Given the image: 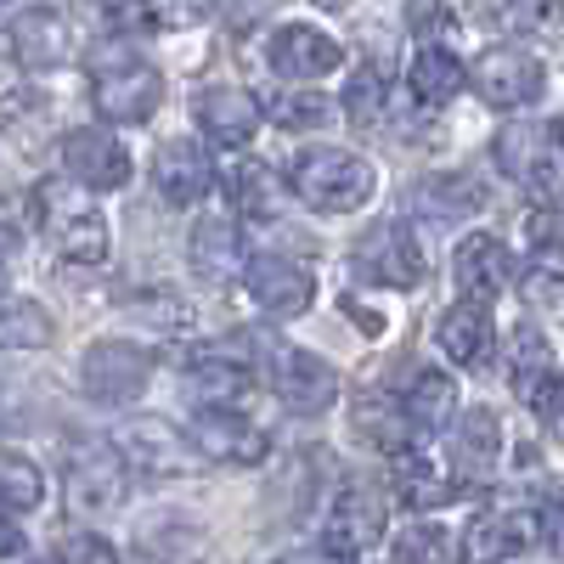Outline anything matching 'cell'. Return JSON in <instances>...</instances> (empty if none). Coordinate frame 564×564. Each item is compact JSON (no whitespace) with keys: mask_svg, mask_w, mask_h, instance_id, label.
<instances>
[{"mask_svg":"<svg viewBox=\"0 0 564 564\" xmlns=\"http://www.w3.org/2000/svg\"><path fill=\"white\" fill-rule=\"evenodd\" d=\"M401 412H406L412 430H446V417L457 412L452 379H446V372H435V367H423L417 379L401 390Z\"/></svg>","mask_w":564,"mask_h":564,"instance_id":"28","label":"cell"},{"mask_svg":"<svg viewBox=\"0 0 564 564\" xmlns=\"http://www.w3.org/2000/svg\"><path fill=\"white\" fill-rule=\"evenodd\" d=\"M113 446L124 452V463H141L148 475H193L198 468V452L186 446V430H170V423H159V417L124 423V435Z\"/></svg>","mask_w":564,"mask_h":564,"instance_id":"18","label":"cell"},{"mask_svg":"<svg viewBox=\"0 0 564 564\" xmlns=\"http://www.w3.org/2000/svg\"><path fill=\"white\" fill-rule=\"evenodd\" d=\"M452 271H457V289L475 300V305L491 311V300H502L508 282H513V254H508L502 238H486V231H480V238H463L457 243Z\"/></svg>","mask_w":564,"mask_h":564,"instance_id":"19","label":"cell"},{"mask_svg":"<svg viewBox=\"0 0 564 564\" xmlns=\"http://www.w3.org/2000/svg\"><path fill=\"white\" fill-rule=\"evenodd\" d=\"M271 68L289 85H316V79L345 68V45L334 34L311 29V23H289V29L271 34Z\"/></svg>","mask_w":564,"mask_h":564,"instance_id":"16","label":"cell"},{"mask_svg":"<svg viewBox=\"0 0 564 564\" xmlns=\"http://www.w3.org/2000/svg\"><path fill=\"white\" fill-rule=\"evenodd\" d=\"M90 102L102 108V119L119 124H148L164 102V74L141 57H102L97 74H90Z\"/></svg>","mask_w":564,"mask_h":564,"instance_id":"4","label":"cell"},{"mask_svg":"<svg viewBox=\"0 0 564 564\" xmlns=\"http://www.w3.org/2000/svg\"><path fill=\"white\" fill-rule=\"evenodd\" d=\"M52 311L34 305V300H12L0 305V350H45L52 345Z\"/></svg>","mask_w":564,"mask_h":564,"instance_id":"29","label":"cell"},{"mask_svg":"<svg viewBox=\"0 0 564 564\" xmlns=\"http://www.w3.org/2000/svg\"><path fill=\"white\" fill-rule=\"evenodd\" d=\"M536 520H542V542L564 553V497H553V502H542V508H536Z\"/></svg>","mask_w":564,"mask_h":564,"instance_id":"42","label":"cell"},{"mask_svg":"<svg viewBox=\"0 0 564 564\" xmlns=\"http://www.w3.org/2000/svg\"><path fill=\"white\" fill-rule=\"evenodd\" d=\"M186 260H193V271H198L204 282H226L231 271L243 265L238 220H231V215H220V209L198 215V226H193V243H186Z\"/></svg>","mask_w":564,"mask_h":564,"instance_id":"25","label":"cell"},{"mask_svg":"<svg viewBox=\"0 0 564 564\" xmlns=\"http://www.w3.org/2000/svg\"><path fill=\"white\" fill-rule=\"evenodd\" d=\"M271 390L276 401L300 412V417H322L327 406L339 401V372L327 367L316 350L300 345H271Z\"/></svg>","mask_w":564,"mask_h":564,"instance_id":"9","label":"cell"},{"mask_svg":"<svg viewBox=\"0 0 564 564\" xmlns=\"http://www.w3.org/2000/svg\"><path fill=\"white\" fill-rule=\"evenodd\" d=\"M34 226H40L45 238L57 243V254L74 260V265H102V260L113 254V231H108L102 209L85 204L74 186H63V181H40V186H34Z\"/></svg>","mask_w":564,"mask_h":564,"instance_id":"1","label":"cell"},{"mask_svg":"<svg viewBox=\"0 0 564 564\" xmlns=\"http://www.w3.org/2000/svg\"><path fill=\"white\" fill-rule=\"evenodd\" d=\"M265 108H271V119H276L282 130H322V124H334V119H339V102L316 97L311 85H289V90H276V97H271Z\"/></svg>","mask_w":564,"mask_h":564,"instance_id":"31","label":"cell"},{"mask_svg":"<svg viewBox=\"0 0 564 564\" xmlns=\"http://www.w3.org/2000/svg\"><path fill=\"white\" fill-rule=\"evenodd\" d=\"M12 289V271H7V260H0V294H7Z\"/></svg>","mask_w":564,"mask_h":564,"instance_id":"46","label":"cell"},{"mask_svg":"<svg viewBox=\"0 0 564 564\" xmlns=\"http://www.w3.org/2000/svg\"><path fill=\"white\" fill-rule=\"evenodd\" d=\"M198 412H243V401L254 395V350L238 339H215L198 350L193 372H186Z\"/></svg>","mask_w":564,"mask_h":564,"instance_id":"5","label":"cell"},{"mask_svg":"<svg viewBox=\"0 0 564 564\" xmlns=\"http://www.w3.org/2000/svg\"><path fill=\"white\" fill-rule=\"evenodd\" d=\"M390 491H395V502L430 513V508H446L452 497H463V480L452 475V468H435L423 452L406 446L401 457H390Z\"/></svg>","mask_w":564,"mask_h":564,"instance_id":"23","label":"cell"},{"mask_svg":"<svg viewBox=\"0 0 564 564\" xmlns=\"http://www.w3.org/2000/svg\"><path fill=\"white\" fill-rule=\"evenodd\" d=\"M525 243L547 271H564V209L558 204H542L525 215Z\"/></svg>","mask_w":564,"mask_h":564,"instance_id":"37","label":"cell"},{"mask_svg":"<svg viewBox=\"0 0 564 564\" xmlns=\"http://www.w3.org/2000/svg\"><path fill=\"white\" fill-rule=\"evenodd\" d=\"M12 553H23V531L0 513V558H12Z\"/></svg>","mask_w":564,"mask_h":564,"instance_id":"45","label":"cell"},{"mask_svg":"<svg viewBox=\"0 0 564 564\" xmlns=\"http://www.w3.org/2000/svg\"><path fill=\"white\" fill-rule=\"evenodd\" d=\"M412 29L423 34V45H435V34L452 29V7L446 0H412Z\"/></svg>","mask_w":564,"mask_h":564,"instance_id":"41","label":"cell"},{"mask_svg":"<svg viewBox=\"0 0 564 564\" xmlns=\"http://www.w3.org/2000/svg\"><path fill=\"white\" fill-rule=\"evenodd\" d=\"M384 108H390V85H384V74L372 68V63H356L350 79H345V90H339V113H345L350 124H372Z\"/></svg>","mask_w":564,"mask_h":564,"instance_id":"32","label":"cell"},{"mask_svg":"<svg viewBox=\"0 0 564 564\" xmlns=\"http://www.w3.org/2000/svg\"><path fill=\"white\" fill-rule=\"evenodd\" d=\"M12 57H18V68H29V74H52V68H63L68 63V23L57 18V12H45V7H34V12H18L12 18Z\"/></svg>","mask_w":564,"mask_h":564,"instance_id":"22","label":"cell"},{"mask_svg":"<svg viewBox=\"0 0 564 564\" xmlns=\"http://www.w3.org/2000/svg\"><path fill=\"white\" fill-rule=\"evenodd\" d=\"M57 558L63 564H119V547L108 536H97V531H74V536H63Z\"/></svg>","mask_w":564,"mask_h":564,"instance_id":"40","label":"cell"},{"mask_svg":"<svg viewBox=\"0 0 564 564\" xmlns=\"http://www.w3.org/2000/svg\"><path fill=\"white\" fill-rule=\"evenodd\" d=\"M406 85L423 108H446L463 90V63L446 52V45H417V57L406 63Z\"/></svg>","mask_w":564,"mask_h":564,"instance_id":"26","label":"cell"},{"mask_svg":"<svg viewBox=\"0 0 564 564\" xmlns=\"http://www.w3.org/2000/svg\"><path fill=\"white\" fill-rule=\"evenodd\" d=\"M289 186H282L265 164H243L238 170V209L243 215H254V220H276L282 209H289Z\"/></svg>","mask_w":564,"mask_h":564,"instance_id":"34","label":"cell"},{"mask_svg":"<svg viewBox=\"0 0 564 564\" xmlns=\"http://www.w3.org/2000/svg\"><path fill=\"white\" fill-rule=\"evenodd\" d=\"M435 345H441L457 367H480V361H491V345H497L491 311L475 305V300H463V305L441 311V322H435Z\"/></svg>","mask_w":564,"mask_h":564,"instance_id":"24","label":"cell"},{"mask_svg":"<svg viewBox=\"0 0 564 564\" xmlns=\"http://www.w3.org/2000/svg\"><path fill=\"white\" fill-rule=\"evenodd\" d=\"M356 435L372 441L384 457H401V452H406V435H412V423H406L401 406H390V401H379V395H367V401H356Z\"/></svg>","mask_w":564,"mask_h":564,"instance_id":"30","label":"cell"},{"mask_svg":"<svg viewBox=\"0 0 564 564\" xmlns=\"http://www.w3.org/2000/svg\"><path fill=\"white\" fill-rule=\"evenodd\" d=\"M271 7H282V0H226V18L231 23H260Z\"/></svg>","mask_w":564,"mask_h":564,"instance_id":"44","label":"cell"},{"mask_svg":"<svg viewBox=\"0 0 564 564\" xmlns=\"http://www.w3.org/2000/svg\"><path fill=\"white\" fill-rule=\"evenodd\" d=\"M193 119H198L204 141H215V148H249L254 124H260V102L238 85H209L193 97Z\"/></svg>","mask_w":564,"mask_h":564,"instance_id":"17","label":"cell"},{"mask_svg":"<svg viewBox=\"0 0 564 564\" xmlns=\"http://www.w3.org/2000/svg\"><path fill=\"white\" fill-rule=\"evenodd\" d=\"M542 379H553V350H547V339L536 334V327H513V390L520 395H531Z\"/></svg>","mask_w":564,"mask_h":564,"instance_id":"36","label":"cell"},{"mask_svg":"<svg viewBox=\"0 0 564 564\" xmlns=\"http://www.w3.org/2000/svg\"><path fill=\"white\" fill-rule=\"evenodd\" d=\"M475 90H480L486 108L513 113V108H531L542 97L547 74L525 45H491V52H480V63H475Z\"/></svg>","mask_w":564,"mask_h":564,"instance_id":"10","label":"cell"},{"mask_svg":"<svg viewBox=\"0 0 564 564\" xmlns=\"http://www.w3.org/2000/svg\"><path fill=\"white\" fill-rule=\"evenodd\" d=\"M542 542V520H536V508H520V502H497L486 513H475L463 531V558L468 564H502L513 558L520 547Z\"/></svg>","mask_w":564,"mask_h":564,"instance_id":"14","label":"cell"},{"mask_svg":"<svg viewBox=\"0 0 564 564\" xmlns=\"http://www.w3.org/2000/svg\"><path fill=\"white\" fill-rule=\"evenodd\" d=\"M243 289H249L254 311H265L271 322H294L316 305V276L300 260H282V254H254L243 265Z\"/></svg>","mask_w":564,"mask_h":564,"instance_id":"11","label":"cell"},{"mask_svg":"<svg viewBox=\"0 0 564 564\" xmlns=\"http://www.w3.org/2000/svg\"><path fill=\"white\" fill-rule=\"evenodd\" d=\"M497 18L508 23V29H520V34H542V40H553L564 23V12H558V0H497Z\"/></svg>","mask_w":564,"mask_h":564,"instance_id":"38","label":"cell"},{"mask_svg":"<svg viewBox=\"0 0 564 564\" xmlns=\"http://www.w3.org/2000/svg\"><path fill=\"white\" fill-rule=\"evenodd\" d=\"M63 170L90 186V193H119V186L130 181V148L102 130V124H85V130H68L63 135Z\"/></svg>","mask_w":564,"mask_h":564,"instance_id":"15","label":"cell"},{"mask_svg":"<svg viewBox=\"0 0 564 564\" xmlns=\"http://www.w3.org/2000/svg\"><path fill=\"white\" fill-rule=\"evenodd\" d=\"M153 350L135 345V339H97L79 361V390L97 401V406H130L148 395L153 384Z\"/></svg>","mask_w":564,"mask_h":564,"instance_id":"3","label":"cell"},{"mask_svg":"<svg viewBox=\"0 0 564 564\" xmlns=\"http://www.w3.org/2000/svg\"><path fill=\"white\" fill-rule=\"evenodd\" d=\"M130 491V463L113 441H79L68 452V508L79 513H108Z\"/></svg>","mask_w":564,"mask_h":564,"instance_id":"8","label":"cell"},{"mask_svg":"<svg viewBox=\"0 0 564 564\" xmlns=\"http://www.w3.org/2000/svg\"><path fill=\"white\" fill-rule=\"evenodd\" d=\"M350 271L361 282H372V289H395L401 294V289H417L423 282V254H417L412 231L401 220H372L356 238V249H350Z\"/></svg>","mask_w":564,"mask_h":564,"instance_id":"7","label":"cell"},{"mask_svg":"<svg viewBox=\"0 0 564 564\" xmlns=\"http://www.w3.org/2000/svg\"><path fill=\"white\" fill-rule=\"evenodd\" d=\"M372 186H379V175H372V164L361 153H345V148H311L294 159V181L289 193L316 209V215H350L372 198Z\"/></svg>","mask_w":564,"mask_h":564,"instance_id":"2","label":"cell"},{"mask_svg":"<svg viewBox=\"0 0 564 564\" xmlns=\"http://www.w3.org/2000/svg\"><path fill=\"white\" fill-rule=\"evenodd\" d=\"M40 497H45L40 468L23 452H0V513H29L40 508Z\"/></svg>","mask_w":564,"mask_h":564,"instance_id":"35","label":"cell"},{"mask_svg":"<svg viewBox=\"0 0 564 564\" xmlns=\"http://www.w3.org/2000/svg\"><path fill=\"white\" fill-rule=\"evenodd\" d=\"M491 153H497V170L508 181H520L531 186V193H558V181H564V141L553 124H508L497 141H491Z\"/></svg>","mask_w":564,"mask_h":564,"instance_id":"6","label":"cell"},{"mask_svg":"<svg viewBox=\"0 0 564 564\" xmlns=\"http://www.w3.org/2000/svg\"><path fill=\"white\" fill-rule=\"evenodd\" d=\"M390 553H395V564H457V542H452V531L435 525V520L406 525V531L390 542Z\"/></svg>","mask_w":564,"mask_h":564,"instance_id":"33","label":"cell"},{"mask_svg":"<svg viewBox=\"0 0 564 564\" xmlns=\"http://www.w3.org/2000/svg\"><path fill=\"white\" fill-rule=\"evenodd\" d=\"M446 446H452V475L457 480H486L497 457H502V423L491 406H468L457 423H446Z\"/></svg>","mask_w":564,"mask_h":564,"instance_id":"20","label":"cell"},{"mask_svg":"<svg viewBox=\"0 0 564 564\" xmlns=\"http://www.w3.org/2000/svg\"><path fill=\"white\" fill-rule=\"evenodd\" d=\"M0 226L29 231V226H34V198H18V193H7V198H0Z\"/></svg>","mask_w":564,"mask_h":564,"instance_id":"43","label":"cell"},{"mask_svg":"<svg viewBox=\"0 0 564 564\" xmlns=\"http://www.w3.org/2000/svg\"><path fill=\"white\" fill-rule=\"evenodd\" d=\"M153 186L170 209H186L215 186V164H209V153L193 148V141H164L159 159H153Z\"/></svg>","mask_w":564,"mask_h":564,"instance_id":"21","label":"cell"},{"mask_svg":"<svg viewBox=\"0 0 564 564\" xmlns=\"http://www.w3.org/2000/svg\"><path fill=\"white\" fill-rule=\"evenodd\" d=\"M480 204H486V186H480L475 175H435V181L417 186V209L430 215L435 226H452V220L480 215Z\"/></svg>","mask_w":564,"mask_h":564,"instance_id":"27","label":"cell"},{"mask_svg":"<svg viewBox=\"0 0 564 564\" xmlns=\"http://www.w3.org/2000/svg\"><path fill=\"white\" fill-rule=\"evenodd\" d=\"M384 525H390L384 491H379V486H345V491L334 497V508H327L322 542H327V553L356 558V553H367L372 542L384 536Z\"/></svg>","mask_w":564,"mask_h":564,"instance_id":"13","label":"cell"},{"mask_svg":"<svg viewBox=\"0 0 564 564\" xmlns=\"http://www.w3.org/2000/svg\"><path fill=\"white\" fill-rule=\"evenodd\" d=\"M316 7H322V12H339V7H345V0H316Z\"/></svg>","mask_w":564,"mask_h":564,"instance_id":"47","label":"cell"},{"mask_svg":"<svg viewBox=\"0 0 564 564\" xmlns=\"http://www.w3.org/2000/svg\"><path fill=\"white\" fill-rule=\"evenodd\" d=\"M186 446L198 452V463H226V468H254L271 452V435L243 412H193L186 423Z\"/></svg>","mask_w":564,"mask_h":564,"instance_id":"12","label":"cell"},{"mask_svg":"<svg viewBox=\"0 0 564 564\" xmlns=\"http://www.w3.org/2000/svg\"><path fill=\"white\" fill-rule=\"evenodd\" d=\"M525 406L536 412V423L553 435V441H564V379L553 372V379H542L531 395H525Z\"/></svg>","mask_w":564,"mask_h":564,"instance_id":"39","label":"cell"}]
</instances>
